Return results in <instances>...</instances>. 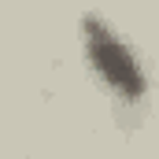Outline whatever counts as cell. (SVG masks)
Instances as JSON below:
<instances>
[{
	"label": "cell",
	"instance_id": "cell-1",
	"mask_svg": "<svg viewBox=\"0 0 159 159\" xmlns=\"http://www.w3.org/2000/svg\"><path fill=\"white\" fill-rule=\"evenodd\" d=\"M81 30H85V56H89L96 78L107 85L111 96H119L126 104H137L148 93V74H144L137 52L104 19H85Z\"/></svg>",
	"mask_w": 159,
	"mask_h": 159
}]
</instances>
